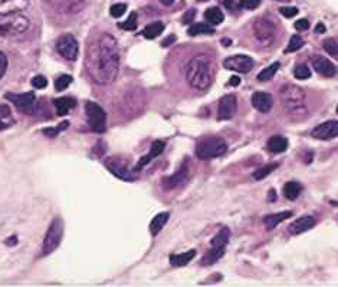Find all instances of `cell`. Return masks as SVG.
<instances>
[{"instance_id": "19", "label": "cell", "mask_w": 338, "mask_h": 287, "mask_svg": "<svg viewBox=\"0 0 338 287\" xmlns=\"http://www.w3.org/2000/svg\"><path fill=\"white\" fill-rule=\"evenodd\" d=\"M252 106L262 114H268L274 106V98L268 92L258 91L252 95Z\"/></svg>"}, {"instance_id": "40", "label": "cell", "mask_w": 338, "mask_h": 287, "mask_svg": "<svg viewBox=\"0 0 338 287\" xmlns=\"http://www.w3.org/2000/svg\"><path fill=\"white\" fill-rule=\"evenodd\" d=\"M125 10H127V4H124V3L113 4V6H111V9H110V12H111V16H113V17H121L124 13H125Z\"/></svg>"}, {"instance_id": "55", "label": "cell", "mask_w": 338, "mask_h": 287, "mask_svg": "<svg viewBox=\"0 0 338 287\" xmlns=\"http://www.w3.org/2000/svg\"><path fill=\"white\" fill-rule=\"evenodd\" d=\"M200 1H207V0H200Z\"/></svg>"}, {"instance_id": "51", "label": "cell", "mask_w": 338, "mask_h": 287, "mask_svg": "<svg viewBox=\"0 0 338 287\" xmlns=\"http://www.w3.org/2000/svg\"><path fill=\"white\" fill-rule=\"evenodd\" d=\"M68 125H69V122H68V121H63V122H62V124H59V125H58L56 128H58V131L61 132V131H65V129L68 128Z\"/></svg>"}, {"instance_id": "2", "label": "cell", "mask_w": 338, "mask_h": 287, "mask_svg": "<svg viewBox=\"0 0 338 287\" xmlns=\"http://www.w3.org/2000/svg\"><path fill=\"white\" fill-rule=\"evenodd\" d=\"M215 78V65L209 55L193 56L186 65V79L193 89L206 91Z\"/></svg>"}, {"instance_id": "3", "label": "cell", "mask_w": 338, "mask_h": 287, "mask_svg": "<svg viewBox=\"0 0 338 287\" xmlns=\"http://www.w3.org/2000/svg\"><path fill=\"white\" fill-rule=\"evenodd\" d=\"M279 98L285 112L292 121L298 122L307 118L308 109L305 103V92L302 88L294 84H286L281 88Z\"/></svg>"}, {"instance_id": "44", "label": "cell", "mask_w": 338, "mask_h": 287, "mask_svg": "<svg viewBox=\"0 0 338 287\" xmlns=\"http://www.w3.org/2000/svg\"><path fill=\"white\" fill-rule=\"evenodd\" d=\"M6 70H7V58L3 52H0V79L4 76Z\"/></svg>"}, {"instance_id": "24", "label": "cell", "mask_w": 338, "mask_h": 287, "mask_svg": "<svg viewBox=\"0 0 338 287\" xmlns=\"http://www.w3.org/2000/svg\"><path fill=\"white\" fill-rule=\"evenodd\" d=\"M54 105H55V108H56L58 115L63 117V115H66L72 108H75L76 101H75L74 98H71V96H62V98H58V99L54 101Z\"/></svg>"}, {"instance_id": "42", "label": "cell", "mask_w": 338, "mask_h": 287, "mask_svg": "<svg viewBox=\"0 0 338 287\" xmlns=\"http://www.w3.org/2000/svg\"><path fill=\"white\" fill-rule=\"evenodd\" d=\"M281 15L285 17H294L298 15V9L297 7H281Z\"/></svg>"}, {"instance_id": "21", "label": "cell", "mask_w": 338, "mask_h": 287, "mask_svg": "<svg viewBox=\"0 0 338 287\" xmlns=\"http://www.w3.org/2000/svg\"><path fill=\"white\" fill-rule=\"evenodd\" d=\"M164 148H166V142H164V141H160V139L154 141L153 144H151L150 152H149L147 155H144L141 160L138 161V164H137V167H135V171L141 169V168H143L144 165H147L150 161L154 160V158H157L158 155H161V154H163V151H164Z\"/></svg>"}, {"instance_id": "49", "label": "cell", "mask_w": 338, "mask_h": 287, "mask_svg": "<svg viewBox=\"0 0 338 287\" xmlns=\"http://www.w3.org/2000/svg\"><path fill=\"white\" fill-rule=\"evenodd\" d=\"M229 84H230L232 86H238V85L241 84V79H239L238 76H232V78H230V82H229Z\"/></svg>"}, {"instance_id": "36", "label": "cell", "mask_w": 338, "mask_h": 287, "mask_svg": "<svg viewBox=\"0 0 338 287\" xmlns=\"http://www.w3.org/2000/svg\"><path fill=\"white\" fill-rule=\"evenodd\" d=\"M294 76L297 78V79H308V78H311V69L308 68L307 65L301 64L298 65L297 68H295V70H294Z\"/></svg>"}, {"instance_id": "29", "label": "cell", "mask_w": 338, "mask_h": 287, "mask_svg": "<svg viewBox=\"0 0 338 287\" xmlns=\"http://www.w3.org/2000/svg\"><path fill=\"white\" fill-rule=\"evenodd\" d=\"M187 33L190 36H197V34H213L215 28L210 26L209 23H193L187 29Z\"/></svg>"}, {"instance_id": "31", "label": "cell", "mask_w": 338, "mask_h": 287, "mask_svg": "<svg viewBox=\"0 0 338 287\" xmlns=\"http://www.w3.org/2000/svg\"><path fill=\"white\" fill-rule=\"evenodd\" d=\"M301 191H302V187L297 181H289L283 186V195L288 200H297Z\"/></svg>"}, {"instance_id": "11", "label": "cell", "mask_w": 338, "mask_h": 287, "mask_svg": "<svg viewBox=\"0 0 338 287\" xmlns=\"http://www.w3.org/2000/svg\"><path fill=\"white\" fill-rule=\"evenodd\" d=\"M6 99L13 102V105L23 114H32L36 105V96L33 92H26V94H6Z\"/></svg>"}, {"instance_id": "28", "label": "cell", "mask_w": 338, "mask_h": 287, "mask_svg": "<svg viewBox=\"0 0 338 287\" xmlns=\"http://www.w3.org/2000/svg\"><path fill=\"white\" fill-rule=\"evenodd\" d=\"M205 19L209 22L210 26H217L225 20V15L219 7H209L205 12Z\"/></svg>"}, {"instance_id": "9", "label": "cell", "mask_w": 338, "mask_h": 287, "mask_svg": "<svg viewBox=\"0 0 338 287\" xmlns=\"http://www.w3.org/2000/svg\"><path fill=\"white\" fill-rule=\"evenodd\" d=\"M56 52L61 55L63 59L66 61H76L78 59V53H79V43L75 39V36L66 33L62 34L61 37L56 40Z\"/></svg>"}, {"instance_id": "30", "label": "cell", "mask_w": 338, "mask_h": 287, "mask_svg": "<svg viewBox=\"0 0 338 287\" xmlns=\"http://www.w3.org/2000/svg\"><path fill=\"white\" fill-rule=\"evenodd\" d=\"M164 31V23L163 22H153L150 25H147L141 34L146 37V39H155L158 34H161V32Z\"/></svg>"}, {"instance_id": "41", "label": "cell", "mask_w": 338, "mask_h": 287, "mask_svg": "<svg viewBox=\"0 0 338 287\" xmlns=\"http://www.w3.org/2000/svg\"><path fill=\"white\" fill-rule=\"evenodd\" d=\"M32 85H33V88H36V89H43V88H46L48 81H46L45 76L38 75V76H35V78L32 79Z\"/></svg>"}, {"instance_id": "16", "label": "cell", "mask_w": 338, "mask_h": 287, "mask_svg": "<svg viewBox=\"0 0 338 287\" xmlns=\"http://www.w3.org/2000/svg\"><path fill=\"white\" fill-rule=\"evenodd\" d=\"M312 61V68L321 75V76H325V78H334L337 75V68L336 65L333 64L331 61H328L327 58L321 56V55H315L311 58Z\"/></svg>"}, {"instance_id": "34", "label": "cell", "mask_w": 338, "mask_h": 287, "mask_svg": "<svg viewBox=\"0 0 338 287\" xmlns=\"http://www.w3.org/2000/svg\"><path fill=\"white\" fill-rule=\"evenodd\" d=\"M304 45V39L300 36V34H292L291 39H289V43H288V48L285 49V52H295L298 49H301Z\"/></svg>"}, {"instance_id": "12", "label": "cell", "mask_w": 338, "mask_h": 287, "mask_svg": "<svg viewBox=\"0 0 338 287\" xmlns=\"http://www.w3.org/2000/svg\"><path fill=\"white\" fill-rule=\"evenodd\" d=\"M253 59L247 55H233L223 61V66L229 70L239 72V73H247L253 69Z\"/></svg>"}, {"instance_id": "37", "label": "cell", "mask_w": 338, "mask_h": 287, "mask_svg": "<svg viewBox=\"0 0 338 287\" xmlns=\"http://www.w3.org/2000/svg\"><path fill=\"white\" fill-rule=\"evenodd\" d=\"M277 167V164H269V165H266V167H262L261 169H258V171L253 174V178H255V180H262V178L268 177Z\"/></svg>"}, {"instance_id": "46", "label": "cell", "mask_w": 338, "mask_h": 287, "mask_svg": "<svg viewBox=\"0 0 338 287\" xmlns=\"http://www.w3.org/2000/svg\"><path fill=\"white\" fill-rule=\"evenodd\" d=\"M42 132H43V135H46L48 138H55V136L59 134L58 128H48V129H43Z\"/></svg>"}, {"instance_id": "10", "label": "cell", "mask_w": 338, "mask_h": 287, "mask_svg": "<svg viewBox=\"0 0 338 287\" xmlns=\"http://www.w3.org/2000/svg\"><path fill=\"white\" fill-rule=\"evenodd\" d=\"M253 33H255V37L262 45L268 46L277 37V28H275L274 22L268 20L266 17H261L253 23Z\"/></svg>"}, {"instance_id": "50", "label": "cell", "mask_w": 338, "mask_h": 287, "mask_svg": "<svg viewBox=\"0 0 338 287\" xmlns=\"http://www.w3.org/2000/svg\"><path fill=\"white\" fill-rule=\"evenodd\" d=\"M219 1H220L222 4H225L227 9H230V7L233 6V0H219Z\"/></svg>"}, {"instance_id": "25", "label": "cell", "mask_w": 338, "mask_h": 287, "mask_svg": "<svg viewBox=\"0 0 338 287\" xmlns=\"http://www.w3.org/2000/svg\"><path fill=\"white\" fill-rule=\"evenodd\" d=\"M288 148V139L285 136H281V135H274L269 138L268 141V150L272 152V154H281V152H285Z\"/></svg>"}, {"instance_id": "18", "label": "cell", "mask_w": 338, "mask_h": 287, "mask_svg": "<svg viewBox=\"0 0 338 287\" xmlns=\"http://www.w3.org/2000/svg\"><path fill=\"white\" fill-rule=\"evenodd\" d=\"M29 0H0V16L22 13L29 7Z\"/></svg>"}, {"instance_id": "38", "label": "cell", "mask_w": 338, "mask_h": 287, "mask_svg": "<svg viewBox=\"0 0 338 287\" xmlns=\"http://www.w3.org/2000/svg\"><path fill=\"white\" fill-rule=\"evenodd\" d=\"M120 26L123 28L124 31H135L137 29V12H132L128 16V19L125 22H123Z\"/></svg>"}, {"instance_id": "39", "label": "cell", "mask_w": 338, "mask_h": 287, "mask_svg": "<svg viewBox=\"0 0 338 287\" xmlns=\"http://www.w3.org/2000/svg\"><path fill=\"white\" fill-rule=\"evenodd\" d=\"M71 82H72V78L69 76V75H61L56 81H55V89L56 91H65L69 85H71Z\"/></svg>"}, {"instance_id": "20", "label": "cell", "mask_w": 338, "mask_h": 287, "mask_svg": "<svg viewBox=\"0 0 338 287\" xmlns=\"http://www.w3.org/2000/svg\"><path fill=\"white\" fill-rule=\"evenodd\" d=\"M315 224H317L315 217H312V216H304V217H301V219H297L294 223L289 224L288 231H289L292 236H298V234H301V233H305L308 230H311Z\"/></svg>"}, {"instance_id": "45", "label": "cell", "mask_w": 338, "mask_h": 287, "mask_svg": "<svg viewBox=\"0 0 338 287\" xmlns=\"http://www.w3.org/2000/svg\"><path fill=\"white\" fill-rule=\"evenodd\" d=\"M295 29L297 31H300V32H304V31H307V29H309V22H308L307 19H300V20H297L295 22Z\"/></svg>"}, {"instance_id": "54", "label": "cell", "mask_w": 338, "mask_h": 287, "mask_svg": "<svg viewBox=\"0 0 338 287\" xmlns=\"http://www.w3.org/2000/svg\"><path fill=\"white\" fill-rule=\"evenodd\" d=\"M16 240H18L16 237H13V238H9L6 244H7V246H12V244H16Z\"/></svg>"}, {"instance_id": "32", "label": "cell", "mask_w": 338, "mask_h": 287, "mask_svg": "<svg viewBox=\"0 0 338 287\" xmlns=\"http://www.w3.org/2000/svg\"><path fill=\"white\" fill-rule=\"evenodd\" d=\"M279 68H281V64H279V62H275V64H272L271 66L262 69V70L259 72V75H258V81H261V82L271 81V79L275 76V73H277Z\"/></svg>"}, {"instance_id": "52", "label": "cell", "mask_w": 338, "mask_h": 287, "mask_svg": "<svg viewBox=\"0 0 338 287\" xmlns=\"http://www.w3.org/2000/svg\"><path fill=\"white\" fill-rule=\"evenodd\" d=\"M315 32H317V33H324V32H325V26H324L322 23H319V25H318V26L315 28Z\"/></svg>"}, {"instance_id": "8", "label": "cell", "mask_w": 338, "mask_h": 287, "mask_svg": "<svg viewBox=\"0 0 338 287\" xmlns=\"http://www.w3.org/2000/svg\"><path fill=\"white\" fill-rule=\"evenodd\" d=\"M85 114L88 125L94 132L102 134L107 129V114L105 111L95 102H87L85 103Z\"/></svg>"}, {"instance_id": "4", "label": "cell", "mask_w": 338, "mask_h": 287, "mask_svg": "<svg viewBox=\"0 0 338 287\" xmlns=\"http://www.w3.org/2000/svg\"><path fill=\"white\" fill-rule=\"evenodd\" d=\"M31 20L22 13L0 16V37H13L29 31Z\"/></svg>"}, {"instance_id": "27", "label": "cell", "mask_w": 338, "mask_h": 287, "mask_svg": "<svg viewBox=\"0 0 338 287\" xmlns=\"http://www.w3.org/2000/svg\"><path fill=\"white\" fill-rule=\"evenodd\" d=\"M169 217H170V214H169L167 211L157 214L153 220H151V223H150V233H151L153 236H157V234L163 230V227L167 224Z\"/></svg>"}, {"instance_id": "15", "label": "cell", "mask_w": 338, "mask_h": 287, "mask_svg": "<svg viewBox=\"0 0 338 287\" xmlns=\"http://www.w3.org/2000/svg\"><path fill=\"white\" fill-rule=\"evenodd\" d=\"M104 165L108 168V171L115 175L117 178L124 180V181H134V175L132 172L125 167V164H123L118 158H108L105 160Z\"/></svg>"}, {"instance_id": "14", "label": "cell", "mask_w": 338, "mask_h": 287, "mask_svg": "<svg viewBox=\"0 0 338 287\" xmlns=\"http://www.w3.org/2000/svg\"><path fill=\"white\" fill-rule=\"evenodd\" d=\"M238 111V99L233 94L225 95L220 98L219 101V119L222 121H227L232 119L236 115Z\"/></svg>"}, {"instance_id": "6", "label": "cell", "mask_w": 338, "mask_h": 287, "mask_svg": "<svg viewBox=\"0 0 338 287\" xmlns=\"http://www.w3.org/2000/svg\"><path fill=\"white\" fill-rule=\"evenodd\" d=\"M230 237V231L227 228H222L215 237L210 241V250L207 252V254L203 257L202 263L203 266H212L213 263H216L219 258H222L225 254L227 241Z\"/></svg>"}, {"instance_id": "13", "label": "cell", "mask_w": 338, "mask_h": 287, "mask_svg": "<svg viewBox=\"0 0 338 287\" xmlns=\"http://www.w3.org/2000/svg\"><path fill=\"white\" fill-rule=\"evenodd\" d=\"M45 1H48L58 12L66 15H76L82 12L88 3V0H45Z\"/></svg>"}, {"instance_id": "43", "label": "cell", "mask_w": 338, "mask_h": 287, "mask_svg": "<svg viewBox=\"0 0 338 287\" xmlns=\"http://www.w3.org/2000/svg\"><path fill=\"white\" fill-rule=\"evenodd\" d=\"M259 3H261V0H241V6L244 9H249V10L256 9L259 6Z\"/></svg>"}, {"instance_id": "33", "label": "cell", "mask_w": 338, "mask_h": 287, "mask_svg": "<svg viewBox=\"0 0 338 287\" xmlns=\"http://www.w3.org/2000/svg\"><path fill=\"white\" fill-rule=\"evenodd\" d=\"M12 112L7 105H0V129H6L12 125Z\"/></svg>"}, {"instance_id": "17", "label": "cell", "mask_w": 338, "mask_h": 287, "mask_svg": "<svg viewBox=\"0 0 338 287\" xmlns=\"http://www.w3.org/2000/svg\"><path fill=\"white\" fill-rule=\"evenodd\" d=\"M312 138L317 139H333L338 135V122L337 121H327L324 124H319L311 131Z\"/></svg>"}, {"instance_id": "48", "label": "cell", "mask_w": 338, "mask_h": 287, "mask_svg": "<svg viewBox=\"0 0 338 287\" xmlns=\"http://www.w3.org/2000/svg\"><path fill=\"white\" fill-rule=\"evenodd\" d=\"M174 40H176V36H174V34H171V36H170L169 39H166V40L163 42V46H164V48H167V46H169V45H170L171 42H174Z\"/></svg>"}, {"instance_id": "26", "label": "cell", "mask_w": 338, "mask_h": 287, "mask_svg": "<svg viewBox=\"0 0 338 287\" xmlns=\"http://www.w3.org/2000/svg\"><path fill=\"white\" fill-rule=\"evenodd\" d=\"M196 255V250H188L186 253H180V254H171L170 255V264L173 267H183L186 264H188Z\"/></svg>"}, {"instance_id": "1", "label": "cell", "mask_w": 338, "mask_h": 287, "mask_svg": "<svg viewBox=\"0 0 338 287\" xmlns=\"http://www.w3.org/2000/svg\"><path fill=\"white\" fill-rule=\"evenodd\" d=\"M88 73L98 85H110L117 79L120 68V51L117 39L111 33H104L95 46L88 51Z\"/></svg>"}, {"instance_id": "23", "label": "cell", "mask_w": 338, "mask_h": 287, "mask_svg": "<svg viewBox=\"0 0 338 287\" xmlns=\"http://www.w3.org/2000/svg\"><path fill=\"white\" fill-rule=\"evenodd\" d=\"M289 217H292V211H281V213H277V214H271V216H266L263 219V224L266 227V230H274L277 227L278 224H281L282 221L288 220Z\"/></svg>"}, {"instance_id": "5", "label": "cell", "mask_w": 338, "mask_h": 287, "mask_svg": "<svg viewBox=\"0 0 338 287\" xmlns=\"http://www.w3.org/2000/svg\"><path fill=\"white\" fill-rule=\"evenodd\" d=\"M227 151V144L220 136L202 138L196 145V155L200 160H213L225 155Z\"/></svg>"}, {"instance_id": "7", "label": "cell", "mask_w": 338, "mask_h": 287, "mask_svg": "<svg viewBox=\"0 0 338 287\" xmlns=\"http://www.w3.org/2000/svg\"><path fill=\"white\" fill-rule=\"evenodd\" d=\"M62 234H63V223L59 217H56V219H54V221L51 223L48 231H46V236H45V240L42 244V255L51 254L59 247Z\"/></svg>"}, {"instance_id": "47", "label": "cell", "mask_w": 338, "mask_h": 287, "mask_svg": "<svg viewBox=\"0 0 338 287\" xmlns=\"http://www.w3.org/2000/svg\"><path fill=\"white\" fill-rule=\"evenodd\" d=\"M194 15H196V10H194V9H190L188 12H186V15L183 16V22H185V23H191Z\"/></svg>"}, {"instance_id": "53", "label": "cell", "mask_w": 338, "mask_h": 287, "mask_svg": "<svg viewBox=\"0 0 338 287\" xmlns=\"http://www.w3.org/2000/svg\"><path fill=\"white\" fill-rule=\"evenodd\" d=\"M160 3H161V4H164V6H170V4H173V3H174V0H160Z\"/></svg>"}, {"instance_id": "35", "label": "cell", "mask_w": 338, "mask_h": 287, "mask_svg": "<svg viewBox=\"0 0 338 287\" xmlns=\"http://www.w3.org/2000/svg\"><path fill=\"white\" fill-rule=\"evenodd\" d=\"M322 46H324V49L328 52V55H331L333 58H337V39H333V37L325 39L324 43H322Z\"/></svg>"}, {"instance_id": "22", "label": "cell", "mask_w": 338, "mask_h": 287, "mask_svg": "<svg viewBox=\"0 0 338 287\" xmlns=\"http://www.w3.org/2000/svg\"><path fill=\"white\" fill-rule=\"evenodd\" d=\"M187 175H188V164L185 162L174 175L166 178V188L170 190V188L177 187L179 184H185L186 181H187Z\"/></svg>"}]
</instances>
